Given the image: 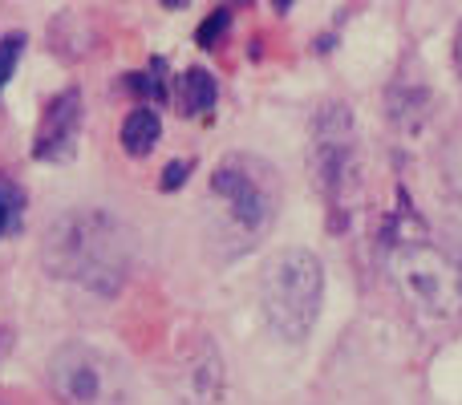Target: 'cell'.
I'll list each match as a JSON object with an SVG mask.
<instances>
[{"mask_svg": "<svg viewBox=\"0 0 462 405\" xmlns=\"http://www.w3.org/2000/svg\"><path fill=\"white\" fill-rule=\"evenodd\" d=\"M41 263L53 280H69L94 296H118L134 263V235L106 207H73L49 223Z\"/></svg>", "mask_w": 462, "mask_h": 405, "instance_id": "obj_1", "label": "cell"}, {"mask_svg": "<svg viewBox=\"0 0 462 405\" xmlns=\"http://www.w3.org/2000/svg\"><path fill=\"white\" fill-rule=\"evenodd\" d=\"M211 203L219 207L216 239H231V252H247L272 231L280 215V175L268 159L231 151L219 159L208 183Z\"/></svg>", "mask_w": 462, "mask_h": 405, "instance_id": "obj_2", "label": "cell"}, {"mask_svg": "<svg viewBox=\"0 0 462 405\" xmlns=\"http://www.w3.org/2000/svg\"><path fill=\"white\" fill-rule=\"evenodd\" d=\"M382 260L414 317L430 325H450L462 317V260L442 244H434L426 231L385 244Z\"/></svg>", "mask_w": 462, "mask_h": 405, "instance_id": "obj_3", "label": "cell"}, {"mask_svg": "<svg viewBox=\"0 0 462 405\" xmlns=\"http://www.w3.org/2000/svg\"><path fill=\"white\" fill-rule=\"evenodd\" d=\"M325 304V263L312 247H280L260 272L263 325L280 341H304L320 320Z\"/></svg>", "mask_w": 462, "mask_h": 405, "instance_id": "obj_4", "label": "cell"}, {"mask_svg": "<svg viewBox=\"0 0 462 405\" xmlns=\"http://www.w3.org/2000/svg\"><path fill=\"white\" fill-rule=\"evenodd\" d=\"M309 170L317 191L325 195L328 211L345 215L357 207L361 195V138H357V122H353L349 102H328L317 110L309 130Z\"/></svg>", "mask_w": 462, "mask_h": 405, "instance_id": "obj_5", "label": "cell"}, {"mask_svg": "<svg viewBox=\"0 0 462 405\" xmlns=\"http://www.w3.org/2000/svg\"><path fill=\"white\" fill-rule=\"evenodd\" d=\"M49 390L61 405H122L130 398V373L97 345L69 341L49 357Z\"/></svg>", "mask_w": 462, "mask_h": 405, "instance_id": "obj_6", "label": "cell"}, {"mask_svg": "<svg viewBox=\"0 0 462 405\" xmlns=\"http://www.w3.org/2000/svg\"><path fill=\"white\" fill-rule=\"evenodd\" d=\"M81 122H86V110H81V89H61L53 102L41 114L37 138H32V159L37 162H69L78 154V138H81Z\"/></svg>", "mask_w": 462, "mask_h": 405, "instance_id": "obj_7", "label": "cell"}, {"mask_svg": "<svg viewBox=\"0 0 462 405\" xmlns=\"http://www.w3.org/2000/svg\"><path fill=\"white\" fill-rule=\"evenodd\" d=\"M179 373L183 385L199 405H219L224 398V357L211 341L195 336L191 345H179Z\"/></svg>", "mask_w": 462, "mask_h": 405, "instance_id": "obj_8", "label": "cell"}, {"mask_svg": "<svg viewBox=\"0 0 462 405\" xmlns=\"http://www.w3.org/2000/svg\"><path fill=\"white\" fill-rule=\"evenodd\" d=\"M385 106H390V122L402 130V134H418V130L430 122L434 114V94L422 86V81H393L390 86V97H385Z\"/></svg>", "mask_w": 462, "mask_h": 405, "instance_id": "obj_9", "label": "cell"}, {"mask_svg": "<svg viewBox=\"0 0 462 405\" xmlns=\"http://www.w3.org/2000/svg\"><path fill=\"white\" fill-rule=\"evenodd\" d=\"M159 138H162V118L154 106H134V110L122 118V151H126L130 159L151 154L154 146H159Z\"/></svg>", "mask_w": 462, "mask_h": 405, "instance_id": "obj_10", "label": "cell"}, {"mask_svg": "<svg viewBox=\"0 0 462 405\" xmlns=\"http://www.w3.org/2000/svg\"><path fill=\"white\" fill-rule=\"evenodd\" d=\"M175 97H179V114H208L219 97V86H216V73H208L203 65H191L175 78Z\"/></svg>", "mask_w": 462, "mask_h": 405, "instance_id": "obj_11", "label": "cell"}, {"mask_svg": "<svg viewBox=\"0 0 462 405\" xmlns=\"http://www.w3.org/2000/svg\"><path fill=\"white\" fill-rule=\"evenodd\" d=\"M122 89H130V94H138V97H151V106H162L171 97L167 61H162V57H154L143 73H126V78H122Z\"/></svg>", "mask_w": 462, "mask_h": 405, "instance_id": "obj_12", "label": "cell"}, {"mask_svg": "<svg viewBox=\"0 0 462 405\" xmlns=\"http://www.w3.org/2000/svg\"><path fill=\"white\" fill-rule=\"evenodd\" d=\"M442 179H447V187L462 199V126L450 130V138L442 143Z\"/></svg>", "mask_w": 462, "mask_h": 405, "instance_id": "obj_13", "label": "cell"}, {"mask_svg": "<svg viewBox=\"0 0 462 405\" xmlns=\"http://www.w3.org/2000/svg\"><path fill=\"white\" fill-rule=\"evenodd\" d=\"M21 215H24V191L13 179H0V235H8L21 223Z\"/></svg>", "mask_w": 462, "mask_h": 405, "instance_id": "obj_14", "label": "cell"}, {"mask_svg": "<svg viewBox=\"0 0 462 405\" xmlns=\"http://www.w3.org/2000/svg\"><path fill=\"white\" fill-rule=\"evenodd\" d=\"M21 53H24V32H8V37H0V94H5V86L13 81L16 65H21Z\"/></svg>", "mask_w": 462, "mask_h": 405, "instance_id": "obj_15", "label": "cell"}, {"mask_svg": "<svg viewBox=\"0 0 462 405\" xmlns=\"http://www.w3.org/2000/svg\"><path fill=\"white\" fill-rule=\"evenodd\" d=\"M227 24H231V8H216V13H211L208 21L199 24V32H195V41H199L203 49H216V41L227 32Z\"/></svg>", "mask_w": 462, "mask_h": 405, "instance_id": "obj_16", "label": "cell"}, {"mask_svg": "<svg viewBox=\"0 0 462 405\" xmlns=\"http://www.w3.org/2000/svg\"><path fill=\"white\" fill-rule=\"evenodd\" d=\"M191 167H195L191 159H175V162H167V170H162L159 187H162V191H179V187L187 183V175H191Z\"/></svg>", "mask_w": 462, "mask_h": 405, "instance_id": "obj_17", "label": "cell"}, {"mask_svg": "<svg viewBox=\"0 0 462 405\" xmlns=\"http://www.w3.org/2000/svg\"><path fill=\"white\" fill-rule=\"evenodd\" d=\"M455 69H458V78H462V24L455 29Z\"/></svg>", "mask_w": 462, "mask_h": 405, "instance_id": "obj_18", "label": "cell"}, {"mask_svg": "<svg viewBox=\"0 0 462 405\" xmlns=\"http://www.w3.org/2000/svg\"><path fill=\"white\" fill-rule=\"evenodd\" d=\"M5 349H8V328H0V357H5Z\"/></svg>", "mask_w": 462, "mask_h": 405, "instance_id": "obj_19", "label": "cell"}]
</instances>
